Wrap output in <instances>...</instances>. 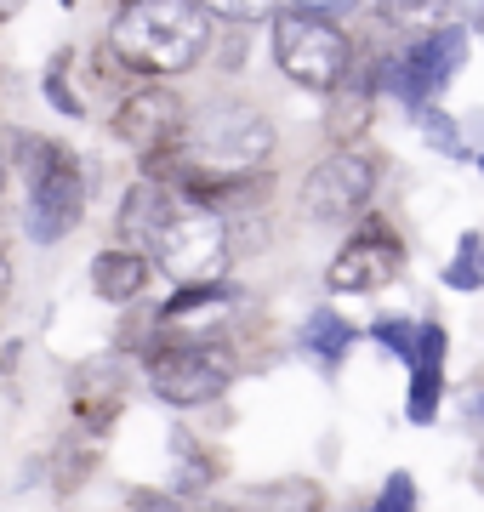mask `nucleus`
Here are the masks:
<instances>
[{"instance_id":"obj_1","label":"nucleus","mask_w":484,"mask_h":512,"mask_svg":"<svg viewBox=\"0 0 484 512\" xmlns=\"http://www.w3.org/2000/svg\"><path fill=\"white\" fill-rule=\"evenodd\" d=\"M211 46V12L200 0H120L109 23V52L137 74H183Z\"/></svg>"},{"instance_id":"obj_2","label":"nucleus","mask_w":484,"mask_h":512,"mask_svg":"<svg viewBox=\"0 0 484 512\" xmlns=\"http://www.w3.org/2000/svg\"><path fill=\"white\" fill-rule=\"evenodd\" d=\"M188 171H257L274 154V126L251 103H211L177 126Z\"/></svg>"},{"instance_id":"obj_3","label":"nucleus","mask_w":484,"mask_h":512,"mask_svg":"<svg viewBox=\"0 0 484 512\" xmlns=\"http://www.w3.org/2000/svg\"><path fill=\"white\" fill-rule=\"evenodd\" d=\"M143 251H149V268H166L177 285H217L234 239H228V217H217V211L171 205L160 217V228L143 239Z\"/></svg>"},{"instance_id":"obj_4","label":"nucleus","mask_w":484,"mask_h":512,"mask_svg":"<svg viewBox=\"0 0 484 512\" xmlns=\"http://www.w3.org/2000/svg\"><path fill=\"white\" fill-rule=\"evenodd\" d=\"M274 63L308 92H331L336 80H348V35L336 29V18L291 6L274 18Z\"/></svg>"},{"instance_id":"obj_5","label":"nucleus","mask_w":484,"mask_h":512,"mask_svg":"<svg viewBox=\"0 0 484 512\" xmlns=\"http://www.w3.org/2000/svg\"><path fill=\"white\" fill-rule=\"evenodd\" d=\"M228 382H234V359H228V348H211V342H177V336H166V348L149 353L154 399L177 404V410H194V404L223 399Z\"/></svg>"},{"instance_id":"obj_6","label":"nucleus","mask_w":484,"mask_h":512,"mask_svg":"<svg viewBox=\"0 0 484 512\" xmlns=\"http://www.w3.org/2000/svg\"><path fill=\"white\" fill-rule=\"evenodd\" d=\"M376 194V165L354 148H336L325 160L308 171V183H302V211L314 222H348L359 217Z\"/></svg>"},{"instance_id":"obj_7","label":"nucleus","mask_w":484,"mask_h":512,"mask_svg":"<svg viewBox=\"0 0 484 512\" xmlns=\"http://www.w3.org/2000/svg\"><path fill=\"white\" fill-rule=\"evenodd\" d=\"M467 57V35L462 29H428V35H416L399 57L382 63V86L399 92L405 103H422V97L445 92V80L462 69Z\"/></svg>"},{"instance_id":"obj_8","label":"nucleus","mask_w":484,"mask_h":512,"mask_svg":"<svg viewBox=\"0 0 484 512\" xmlns=\"http://www.w3.org/2000/svg\"><path fill=\"white\" fill-rule=\"evenodd\" d=\"M86 211V183H80V160L57 143V154L29 177V239L57 245Z\"/></svg>"},{"instance_id":"obj_9","label":"nucleus","mask_w":484,"mask_h":512,"mask_svg":"<svg viewBox=\"0 0 484 512\" xmlns=\"http://www.w3.org/2000/svg\"><path fill=\"white\" fill-rule=\"evenodd\" d=\"M399 262H405V245L382 228V222H365L342 251H336V262H331V291H348V296H359V291H382L393 274H399Z\"/></svg>"},{"instance_id":"obj_10","label":"nucleus","mask_w":484,"mask_h":512,"mask_svg":"<svg viewBox=\"0 0 484 512\" xmlns=\"http://www.w3.org/2000/svg\"><path fill=\"white\" fill-rule=\"evenodd\" d=\"M177 126H183V103H177L171 86H143V92H131L109 120L114 143L137 148V154H149V148H160L166 137H177Z\"/></svg>"},{"instance_id":"obj_11","label":"nucleus","mask_w":484,"mask_h":512,"mask_svg":"<svg viewBox=\"0 0 484 512\" xmlns=\"http://www.w3.org/2000/svg\"><path fill=\"white\" fill-rule=\"evenodd\" d=\"M228 313H234V296L223 285H183L160 308V330L177 342H211V330H223Z\"/></svg>"},{"instance_id":"obj_12","label":"nucleus","mask_w":484,"mask_h":512,"mask_svg":"<svg viewBox=\"0 0 484 512\" xmlns=\"http://www.w3.org/2000/svg\"><path fill=\"white\" fill-rule=\"evenodd\" d=\"M143 285H149V256L137 251V245H109V251H97L92 262V291L103 296V302H131V296H143Z\"/></svg>"},{"instance_id":"obj_13","label":"nucleus","mask_w":484,"mask_h":512,"mask_svg":"<svg viewBox=\"0 0 484 512\" xmlns=\"http://www.w3.org/2000/svg\"><path fill=\"white\" fill-rule=\"evenodd\" d=\"M325 97H331L325 131H331V143H336V148H348L359 131L371 126V86H359V80H348V86H342V80H336Z\"/></svg>"},{"instance_id":"obj_14","label":"nucleus","mask_w":484,"mask_h":512,"mask_svg":"<svg viewBox=\"0 0 484 512\" xmlns=\"http://www.w3.org/2000/svg\"><path fill=\"white\" fill-rule=\"evenodd\" d=\"M234 512H325V490L314 478H280V484L251 490Z\"/></svg>"},{"instance_id":"obj_15","label":"nucleus","mask_w":484,"mask_h":512,"mask_svg":"<svg viewBox=\"0 0 484 512\" xmlns=\"http://www.w3.org/2000/svg\"><path fill=\"white\" fill-rule=\"evenodd\" d=\"M302 348L331 370V365H342V353L354 348V330H348V319H342L336 308H314L308 325H302Z\"/></svg>"},{"instance_id":"obj_16","label":"nucleus","mask_w":484,"mask_h":512,"mask_svg":"<svg viewBox=\"0 0 484 512\" xmlns=\"http://www.w3.org/2000/svg\"><path fill=\"white\" fill-rule=\"evenodd\" d=\"M166 211H171L166 183H137L126 200H120V228H126V239H137V245H143V239L160 228V217H166Z\"/></svg>"},{"instance_id":"obj_17","label":"nucleus","mask_w":484,"mask_h":512,"mask_svg":"<svg viewBox=\"0 0 484 512\" xmlns=\"http://www.w3.org/2000/svg\"><path fill=\"white\" fill-rule=\"evenodd\" d=\"M376 12H382V23H393L399 35H428V29L445 23L450 0H376Z\"/></svg>"},{"instance_id":"obj_18","label":"nucleus","mask_w":484,"mask_h":512,"mask_svg":"<svg viewBox=\"0 0 484 512\" xmlns=\"http://www.w3.org/2000/svg\"><path fill=\"white\" fill-rule=\"evenodd\" d=\"M445 393V365L439 359H410V421H433Z\"/></svg>"},{"instance_id":"obj_19","label":"nucleus","mask_w":484,"mask_h":512,"mask_svg":"<svg viewBox=\"0 0 484 512\" xmlns=\"http://www.w3.org/2000/svg\"><path fill=\"white\" fill-rule=\"evenodd\" d=\"M445 285H456V291H479L484 274H479V234H462V256L445 268Z\"/></svg>"},{"instance_id":"obj_20","label":"nucleus","mask_w":484,"mask_h":512,"mask_svg":"<svg viewBox=\"0 0 484 512\" xmlns=\"http://www.w3.org/2000/svg\"><path fill=\"white\" fill-rule=\"evenodd\" d=\"M211 18H228V23H257V18H274V0H200Z\"/></svg>"},{"instance_id":"obj_21","label":"nucleus","mask_w":484,"mask_h":512,"mask_svg":"<svg viewBox=\"0 0 484 512\" xmlns=\"http://www.w3.org/2000/svg\"><path fill=\"white\" fill-rule=\"evenodd\" d=\"M422 137H428L433 148H445L450 160H467V143L456 137V120H445V114H428V109H422Z\"/></svg>"},{"instance_id":"obj_22","label":"nucleus","mask_w":484,"mask_h":512,"mask_svg":"<svg viewBox=\"0 0 484 512\" xmlns=\"http://www.w3.org/2000/svg\"><path fill=\"white\" fill-rule=\"evenodd\" d=\"M410 507H416V478H410V473H393L388 484H382V495H376L371 512H410Z\"/></svg>"},{"instance_id":"obj_23","label":"nucleus","mask_w":484,"mask_h":512,"mask_svg":"<svg viewBox=\"0 0 484 512\" xmlns=\"http://www.w3.org/2000/svg\"><path fill=\"white\" fill-rule=\"evenodd\" d=\"M63 63H69V57H57L52 74H46V97H52V109H57V114H69V120H75V114H80V97L63 86Z\"/></svg>"},{"instance_id":"obj_24","label":"nucleus","mask_w":484,"mask_h":512,"mask_svg":"<svg viewBox=\"0 0 484 512\" xmlns=\"http://www.w3.org/2000/svg\"><path fill=\"white\" fill-rule=\"evenodd\" d=\"M376 342H382V348H393L399 359H410V342H416V325H410V319H382V325H376Z\"/></svg>"},{"instance_id":"obj_25","label":"nucleus","mask_w":484,"mask_h":512,"mask_svg":"<svg viewBox=\"0 0 484 512\" xmlns=\"http://www.w3.org/2000/svg\"><path fill=\"white\" fill-rule=\"evenodd\" d=\"M297 6H308V12H319V18H342V12H354L359 0H297Z\"/></svg>"},{"instance_id":"obj_26","label":"nucleus","mask_w":484,"mask_h":512,"mask_svg":"<svg viewBox=\"0 0 484 512\" xmlns=\"http://www.w3.org/2000/svg\"><path fill=\"white\" fill-rule=\"evenodd\" d=\"M131 512H177V501H166V495L143 490V495H137V507H131Z\"/></svg>"},{"instance_id":"obj_27","label":"nucleus","mask_w":484,"mask_h":512,"mask_svg":"<svg viewBox=\"0 0 484 512\" xmlns=\"http://www.w3.org/2000/svg\"><path fill=\"white\" fill-rule=\"evenodd\" d=\"M12 291V262H6V251H0V296Z\"/></svg>"},{"instance_id":"obj_28","label":"nucleus","mask_w":484,"mask_h":512,"mask_svg":"<svg viewBox=\"0 0 484 512\" xmlns=\"http://www.w3.org/2000/svg\"><path fill=\"white\" fill-rule=\"evenodd\" d=\"M18 12V0H0V18H12Z\"/></svg>"},{"instance_id":"obj_29","label":"nucleus","mask_w":484,"mask_h":512,"mask_svg":"<svg viewBox=\"0 0 484 512\" xmlns=\"http://www.w3.org/2000/svg\"><path fill=\"white\" fill-rule=\"evenodd\" d=\"M6 171H12V165H6V148H0V188H6Z\"/></svg>"}]
</instances>
